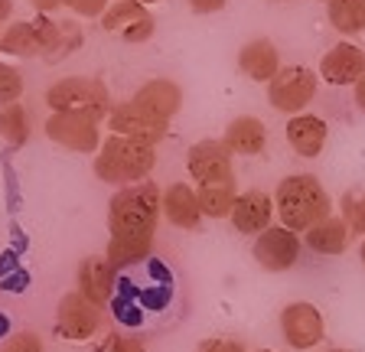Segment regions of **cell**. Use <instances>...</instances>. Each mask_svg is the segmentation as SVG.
<instances>
[{
	"label": "cell",
	"mask_w": 365,
	"mask_h": 352,
	"mask_svg": "<svg viewBox=\"0 0 365 352\" xmlns=\"http://www.w3.org/2000/svg\"><path fill=\"white\" fill-rule=\"evenodd\" d=\"M352 98H356V108H359V111H365V76L359 78L356 85H352Z\"/></svg>",
	"instance_id": "e575fe53"
},
{
	"label": "cell",
	"mask_w": 365,
	"mask_h": 352,
	"mask_svg": "<svg viewBox=\"0 0 365 352\" xmlns=\"http://www.w3.org/2000/svg\"><path fill=\"white\" fill-rule=\"evenodd\" d=\"M284 138H287L290 150H294L297 157L313 160V157H319L323 147H327L329 128H327V121L317 115H294L287 121V128H284Z\"/></svg>",
	"instance_id": "e0dca14e"
},
{
	"label": "cell",
	"mask_w": 365,
	"mask_h": 352,
	"mask_svg": "<svg viewBox=\"0 0 365 352\" xmlns=\"http://www.w3.org/2000/svg\"><path fill=\"white\" fill-rule=\"evenodd\" d=\"M72 26L56 24L53 16L36 14L33 20H20V24H10L7 30L0 33V53L10 56V59H33V56H43V59L56 62L62 53H68L66 33Z\"/></svg>",
	"instance_id": "277c9868"
},
{
	"label": "cell",
	"mask_w": 365,
	"mask_h": 352,
	"mask_svg": "<svg viewBox=\"0 0 365 352\" xmlns=\"http://www.w3.org/2000/svg\"><path fill=\"white\" fill-rule=\"evenodd\" d=\"M228 219H232L235 232L258 238L261 232H267L274 222V196L264 190L238 192V200H235V206H232V215H228Z\"/></svg>",
	"instance_id": "5bb4252c"
},
{
	"label": "cell",
	"mask_w": 365,
	"mask_h": 352,
	"mask_svg": "<svg viewBox=\"0 0 365 352\" xmlns=\"http://www.w3.org/2000/svg\"><path fill=\"white\" fill-rule=\"evenodd\" d=\"M95 176L108 186H134L144 183L150 170L157 167V147L140 144V140H128L118 134H108L101 140L98 153H95Z\"/></svg>",
	"instance_id": "3957f363"
},
{
	"label": "cell",
	"mask_w": 365,
	"mask_h": 352,
	"mask_svg": "<svg viewBox=\"0 0 365 352\" xmlns=\"http://www.w3.org/2000/svg\"><path fill=\"white\" fill-rule=\"evenodd\" d=\"M14 14V0H0V24H7Z\"/></svg>",
	"instance_id": "d590c367"
},
{
	"label": "cell",
	"mask_w": 365,
	"mask_h": 352,
	"mask_svg": "<svg viewBox=\"0 0 365 352\" xmlns=\"http://www.w3.org/2000/svg\"><path fill=\"white\" fill-rule=\"evenodd\" d=\"M0 138L10 147H23L30 140V115H26V108L20 101L0 108Z\"/></svg>",
	"instance_id": "d4e9b609"
},
{
	"label": "cell",
	"mask_w": 365,
	"mask_h": 352,
	"mask_svg": "<svg viewBox=\"0 0 365 352\" xmlns=\"http://www.w3.org/2000/svg\"><path fill=\"white\" fill-rule=\"evenodd\" d=\"M23 95V76L20 69H14L10 62H0V105L7 108L14 101H20Z\"/></svg>",
	"instance_id": "83f0119b"
},
{
	"label": "cell",
	"mask_w": 365,
	"mask_h": 352,
	"mask_svg": "<svg viewBox=\"0 0 365 352\" xmlns=\"http://www.w3.org/2000/svg\"><path fill=\"white\" fill-rule=\"evenodd\" d=\"M228 0H190V7L196 10V14H219V10H225Z\"/></svg>",
	"instance_id": "d6a6232c"
},
{
	"label": "cell",
	"mask_w": 365,
	"mask_h": 352,
	"mask_svg": "<svg viewBox=\"0 0 365 352\" xmlns=\"http://www.w3.org/2000/svg\"><path fill=\"white\" fill-rule=\"evenodd\" d=\"M319 352H349V349H319Z\"/></svg>",
	"instance_id": "f35d334b"
},
{
	"label": "cell",
	"mask_w": 365,
	"mask_h": 352,
	"mask_svg": "<svg viewBox=\"0 0 365 352\" xmlns=\"http://www.w3.org/2000/svg\"><path fill=\"white\" fill-rule=\"evenodd\" d=\"M46 108L53 115H85L91 121H108L111 115V92L105 88V82L85 76H68L59 78L46 88Z\"/></svg>",
	"instance_id": "5b68a950"
},
{
	"label": "cell",
	"mask_w": 365,
	"mask_h": 352,
	"mask_svg": "<svg viewBox=\"0 0 365 352\" xmlns=\"http://www.w3.org/2000/svg\"><path fill=\"white\" fill-rule=\"evenodd\" d=\"M258 352H274V349H258Z\"/></svg>",
	"instance_id": "60d3db41"
},
{
	"label": "cell",
	"mask_w": 365,
	"mask_h": 352,
	"mask_svg": "<svg viewBox=\"0 0 365 352\" xmlns=\"http://www.w3.org/2000/svg\"><path fill=\"white\" fill-rule=\"evenodd\" d=\"M163 215V190L150 180L121 186L108 202V232L111 238H153Z\"/></svg>",
	"instance_id": "6da1fadb"
},
{
	"label": "cell",
	"mask_w": 365,
	"mask_h": 352,
	"mask_svg": "<svg viewBox=\"0 0 365 352\" xmlns=\"http://www.w3.org/2000/svg\"><path fill=\"white\" fill-rule=\"evenodd\" d=\"M300 248H304V242H300V235L290 229H284V225H271L267 232H261L258 238H255V261H258L264 271H271V274H284V271H290L300 261Z\"/></svg>",
	"instance_id": "8fae6325"
},
{
	"label": "cell",
	"mask_w": 365,
	"mask_h": 352,
	"mask_svg": "<svg viewBox=\"0 0 365 352\" xmlns=\"http://www.w3.org/2000/svg\"><path fill=\"white\" fill-rule=\"evenodd\" d=\"M186 170L196 180V186H225L235 183V170H232V150L222 140H196L186 150Z\"/></svg>",
	"instance_id": "ba28073f"
},
{
	"label": "cell",
	"mask_w": 365,
	"mask_h": 352,
	"mask_svg": "<svg viewBox=\"0 0 365 352\" xmlns=\"http://www.w3.org/2000/svg\"><path fill=\"white\" fill-rule=\"evenodd\" d=\"M359 7H362V14H365V0H359Z\"/></svg>",
	"instance_id": "ab89813d"
},
{
	"label": "cell",
	"mask_w": 365,
	"mask_h": 352,
	"mask_svg": "<svg viewBox=\"0 0 365 352\" xmlns=\"http://www.w3.org/2000/svg\"><path fill=\"white\" fill-rule=\"evenodd\" d=\"M327 14H329V26L336 33H342V36L365 30V14L359 7V0H333V4H327Z\"/></svg>",
	"instance_id": "484cf974"
},
{
	"label": "cell",
	"mask_w": 365,
	"mask_h": 352,
	"mask_svg": "<svg viewBox=\"0 0 365 352\" xmlns=\"http://www.w3.org/2000/svg\"><path fill=\"white\" fill-rule=\"evenodd\" d=\"M150 248H153V238H111L105 258L111 261L114 271H121V268H130V264H140L150 254Z\"/></svg>",
	"instance_id": "603a6c76"
},
{
	"label": "cell",
	"mask_w": 365,
	"mask_h": 352,
	"mask_svg": "<svg viewBox=\"0 0 365 352\" xmlns=\"http://www.w3.org/2000/svg\"><path fill=\"white\" fill-rule=\"evenodd\" d=\"M339 212H342V222L349 225L352 235H362L365 238V190L342 192Z\"/></svg>",
	"instance_id": "4316f807"
},
{
	"label": "cell",
	"mask_w": 365,
	"mask_h": 352,
	"mask_svg": "<svg viewBox=\"0 0 365 352\" xmlns=\"http://www.w3.org/2000/svg\"><path fill=\"white\" fill-rule=\"evenodd\" d=\"M238 69H242L251 82L267 85L277 72H281V53H277V46H274L271 39L258 36L238 49Z\"/></svg>",
	"instance_id": "d6986e66"
},
{
	"label": "cell",
	"mask_w": 365,
	"mask_h": 352,
	"mask_svg": "<svg viewBox=\"0 0 365 352\" xmlns=\"http://www.w3.org/2000/svg\"><path fill=\"white\" fill-rule=\"evenodd\" d=\"M0 352H46L43 339L30 329H20V333H10L4 343H0Z\"/></svg>",
	"instance_id": "f1b7e54d"
},
{
	"label": "cell",
	"mask_w": 365,
	"mask_h": 352,
	"mask_svg": "<svg viewBox=\"0 0 365 352\" xmlns=\"http://www.w3.org/2000/svg\"><path fill=\"white\" fill-rule=\"evenodd\" d=\"M30 4L36 14H46V16H53V10L62 7V0H30Z\"/></svg>",
	"instance_id": "836d02e7"
},
{
	"label": "cell",
	"mask_w": 365,
	"mask_h": 352,
	"mask_svg": "<svg viewBox=\"0 0 365 352\" xmlns=\"http://www.w3.org/2000/svg\"><path fill=\"white\" fill-rule=\"evenodd\" d=\"M349 225L342 222V215L336 219V215H329V219H323V222H317L313 229L304 232V245L310 248V252L317 254H327V258H336V254H342L346 248H349Z\"/></svg>",
	"instance_id": "7402d4cb"
},
{
	"label": "cell",
	"mask_w": 365,
	"mask_h": 352,
	"mask_svg": "<svg viewBox=\"0 0 365 352\" xmlns=\"http://www.w3.org/2000/svg\"><path fill=\"white\" fill-rule=\"evenodd\" d=\"M108 352H147V346H144V339H137V336H118Z\"/></svg>",
	"instance_id": "1f68e13d"
},
{
	"label": "cell",
	"mask_w": 365,
	"mask_h": 352,
	"mask_svg": "<svg viewBox=\"0 0 365 352\" xmlns=\"http://www.w3.org/2000/svg\"><path fill=\"white\" fill-rule=\"evenodd\" d=\"M199 352H248L238 339H205Z\"/></svg>",
	"instance_id": "4dcf8cb0"
},
{
	"label": "cell",
	"mask_w": 365,
	"mask_h": 352,
	"mask_svg": "<svg viewBox=\"0 0 365 352\" xmlns=\"http://www.w3.org/2000/svg\"><path fill=\"white\" fill-rule=\"evenodd\" d=\"M323 4H333V0H323Z\"/></svg>",
	"instance_id": "b9f144b4"
},
{
	"label": "cell",
	"mask_w": 365,
	"mask_h": 352,
	"mask_svg": "<svg viewBox=\"0 0 365 352\" xmlns=\"http://www.w3.org/2000/svg\"><path fill=\"white\" fill-rule=\"evenodd\" d=\"M317 98V76L307 66H287L267 82V101L281 115H300Z\"/></svg>",
	"instance_id": "8992f818"
},
{
	"label": "cell",
	"mask_w": 365,
	"mask_h": 352,
	"mask_svg": "<svg viewBox=\"0 0 365 352\" xmlns=\"http://www.w3.org/2000/svg\"><path fill=\"white\" fill-rule=\"evenodd\" d=\"M0 33H4V30H0Z\"/></svg>",
	"instance_id": "7bdbcfd3"
},
{
	"label": "cell",
	"mask_w": 365,
	"mask_h": 352,
	"mask_svg": "<svg viewBox=\"0 0 365 352\" xmlns=\"http://www.w3.org/2000/svg\"><path fill=\"white\" fill-rule=\"evenodd\" d=\"M274 212H277L284 229L300 235V232L313 229L317 222L329 219L333 200H329V192L323 190V183L317 176L294 173V176H284L277 183V190H274Z\"/></svg>",
	"instance_id": "7a4b0ae2"
},
{
	"label": "cell",
	"mask_w": 365,
	"mask_h": 352,
	"mask_svg": "<svg viewBox=\"0 0 365 352\" xmlns=\"http://www.w3.org/2000/svg\"><path fill=\"white\" fill-rule=\"evenodd\" d=\"M101 323H105L101 320V306L85 300L78 291L66 294L56 306V333L68 343H88L101 329Z\"/></svg>",
	"instance_id": "9c48e42d"
},
{
	"label": "cell",
	"mask_w": 365,
	"mask_h": 352,
	"mask_svg": "<svg viewBox=\"0 0 365 352\" xmlns=\"http://www.w3.org/2000/svg\"><path fill=\"white\" fill-rule=\"evenodd\" d=\"M43 130L53 144L66 147V150H76V153H98L101 140H105L98 121H91L85 115H49Z\"/></svg>",
	"instance_id": "7c38bea8"
},
{
	"label": "cell",
	"mask_w": 365,
	"mask_h": 352,
	"mask_svg": "<svg viewBox=\"0 0 365 352\" xmlns=\"http://www.w3.org/2000/svg\"><path fill=\"white\" fill-rule=\"evenodd\" d=\"M196 196H199L202 215H209V219H225V215H232V206H235V200H238V190H235V183L199 186Z\"/></svg>",
	"instance_id": "cb8c5ba5"
},
{
	"label": "cell",
	"mask_w": 365,
	"mask_h": 352,
	"mask_svg": "<svg viewBox=\"0 0 365 352\" xmlns=\"http://www.w3.org/2000/svg\"><path fill=\"white\" fill-rule=\"evenodd\" d=\"M359 258H362V264H365V238H362V245H359Z\"/></svg>",
	"instance_id": "74e56055"
},
{
	"label": "cell",
	"mask_w": 365,
	"mask_h": 352,
	"mask_svg": "<svg viewBox=\"0 0 365 352\" xmlns=\"http://www.w3.org/2000/svg\"><path fill=\"white\" fill-rule=\"evenodd\" d=\"M62 7H68L78 16H105V10L111 7V0H62Z\"/></svg>",
	"instance_id": "f546056e"
},
{
	"label": "cell",
	"mask_w": 365,
	"mask_h": 352,
	"mask_svg": "<svg viewBox=\"0 0 365 352\" xmlns=\"http://www.w3.org/2000/svg\"><path fill=\"white\" fill-rule=\"evenodd\" d=\"M105 124H108V134H118V138H128V140H140V144H150V147H157L170 130V121L144 111L137 101H121V105H114Z\"/></svg>",
	"instance_id": "52a82bcc"
},
{
	"label": "cell",
	"mask_w": 365,
	"mask_h": 352,
	"mask_svg": "<svg viewBox=\"0 0 365 352\" xmlns=\"http://www.w3.org/2000/svg\"><path fill=\"white\" fill-rule=\"evenodd\" d=\"M222 144L232 150V157H258V153L267 147V128L261 118L242 115L225 128Z\"/></svg>",
	"instance_id": "44dd1931"
},
{
	"label": "cell",
	"mask_w": 365,
	"mask_h": 352,
	"mask_svg": "<svg viewBox=\"0 0 365 352\" xmlns=\"http://www.w3.org/2000/svg\"><path fill=\"white\" fill-rule=\"evenodd\" d=\"M130 101H137L144 111L163 118V121H173L182 108V88L173 78H150V82H144L137 88Z\"/></svg>",
	"instance_id": "ac0fdd59"
},
{
	"label": "cell",
	"mask_w": 365,
	"mask_h": 352,
	"mask_svg": "<svg viewBox=\"0 0 365 352\" xmlns=\"http://www.w3.org/2000/svg\"><path fill=\"white\" fill-rule=\"evenodd\" d=\"M101 26L108 33H118L124 43H147L157 30V20L150 16V10L134 4V0H118L105 10L101 16Z\"/></svg>",
	"instance_id": "4fadbf2b"
},
{
	"label": "cell",
	"mask_w": 365,
	"mask_h": 352,
	"mask_svg": "<svg viewBox=\"0 0 365 352\" xmlns=\"http://www.w3.org/2000/svg\"><path fill=\"white\" fill-rule=\"evenodd\" d=\"M134 4H140V7H153V4H160V0H134Z\"/></svg>",
	"instance_id": "8d00e7d4"
},
{
	"label": "cell",
	"mask_w": 365,
	"mask_h": 352,
	"mask_svg": "<svg viewBox=\"0 0 365 352\" xmlns=\"http://www.w3.org/2000/svg\"><path fill=\"white\" fill-rule=\"evenodd\" d=\"M281 336L290 349H317L327 336V323L313 304L297 300L281 310Z\"/></svg>",
	"instance_id": "30bf717a"
},
{
	"label": "cell",
	"mask_w": 365,
	"mask_h": 352,
	"mask_svg": "<svg viewBox=\"0 0 365 352\" xmlns=\"http://www.w3.org/2000/svg\"><path fill=\"white\" fill-rule=\"evenodd\" d=\"M114 281H118V271L111 268V261L105 254L82 258V264L76 271V291L95 306H105L114 297Z\"/></svg>",
	"instance_id": "2e32d148"
},
{
	"label": "cell",
	"mask_w": 365,
	"mask_h": 352,
	"mask_svg": "<svg viewBox=\"0 0 365 352\" xmlns=\"http://www.w3.org/2000/svg\"><path fill=\"white\" fill-rule=\"evenodd\" d=\"M365 76V49L356 43H336L319 59V78L327 85H356Z\"/></svg>",
	"instance_id": "9a60e30c"
},
{
	"label": "cell",
	"mask_w": 365,
	"mask_h": 352,
	"mask_svg": "<svg viewBox=\"0 0 365 352\" xmlns=\"http://www.w3.org/2000/svg\"><path fill=\"white\" fill-rule=\"evenodd\" d=\"M163 219L176 229H196L202 222V209H199L196 186L190 183H170L163 190Z\"/></svg>",
	"instance_id": "ffe728a7"
}]
</instances>
